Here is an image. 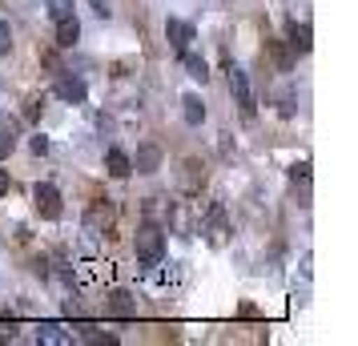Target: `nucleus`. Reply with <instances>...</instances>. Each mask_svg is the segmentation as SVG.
I'll list each match as a JSON object with an SVG mask.
<instances>
[{"mask_svg": "<svg viewBox=\"0 0 358 346\" xmlns=\"http://www.w3.org/2000/svg\"><path fill=\"white\" fill-rule=\"evenodd\" d=\"M57 97L69 101V105H81L85 101V81L77 77V73H61V77H57Z\"/></svg>", "mask_w": 358, "mask_h": 346, "instance_id": "7", "label": "nucleus"}, {"mask_svg": "<svg viewBox=\"0 0 358 346\" xmlns=\"http://www.w3.org/2000/svg\"><path fill=\"white\" fill-rule=\"evenodd\" d=\"M290 178H294V182H306V178H310V165H306V161H302V165H294V169H290Z\"/></svg>", "mask_w": 358, "mask_h": 346, "instance_id": "21", "label": "nucleus"}, {"mask_svg": "<svg viewBox=\"0 0 358 346\" xmlns=\"http://www.w3.org/2000/svg\"><path fill=\"white\" fill-rule=\"evenodd\" d=\"M286 36H290L286 45H290L294 52H302V57H306V52L314 49V41H310V24H298V20H290V29H286Z\"/></svg>", "mask_w": 358, "mask_h": 346, "instance_id": "12", "label": "nucleus"}, {"mask_svg": "<svg viewBox=\"0 0 358 346\" xmlns=\"http://www.w3.org/2000/svg\"><path fill=\"white\" fill-rule=\"evenodd\" d=\"M49 13H52V20L73 17V0H49Z\"/></svg>", "mask_w": 358, "mask_h": 346, "instance_id": "18", "label": "nucleus"}, {"mask_svg": "<svg viewBox=\"0 0 358 346\" xmlns=\"http://www.w3.org/2000/svg\"><path fill=\"white\" fill-rule=\"evenodd\" d=\"M8 185H13V182H8V173H4V169H0V198H4V194H8Z\"/></svg>", "mask_w": 358, "mask_h": 346, "instance_id": "23", "label": "nucleus"}, {"mask_svg": "<svg viewBox=\"0 0 358 346\" xmlns=\"http://www.w3.org/2000/svg\"><path fill=\"white\" fill-rule=\"evenodd\" d=\"M29 149H33L36 157H41V153H49V141H45V137H41V133H36L33 141H29Z\"/></svg>", "mask_w": 358, "mask_h": 346, "instance_id": "20", "label": "nucleus"}, {"mask_svg": "<svg viewBox=\"0 0 358 346\" xmlns=\"http://www.w3.org/2000/svg\"><path fill=\"white\" fill-rule=\"evenodd\" d=\"M8 153H13V137H8V133H0V161H4Z\"/></svg>", "mask_w": 358, "mask_h": 346, "instance_id": "22", "label": "nucleus"}, {"mask_svg": "<svg viewBox=\"0 0 358 346\" xmlns=\"http://www.w3.org/2000/svg\"><path fill=\"white\" fill-rule=\"evenodd\" d=\"M105 314H109V318H133V314H137V298L113 294L109 302H105Z\"/></svg>", "mask_w": 358, "mask_h": 346, "instance_id": "13", "label": "nucleus"}, {"mask_svg": "<svg viewBox=\"0 0 358 346\" xmlns=\"http://www.w3.org/2000/svg\"><path fill=\"white\" fill-rule=\"evenodd\" d=\"M109 226H113V206L109 201H93L89 217H85V233H105Z\"/></svg>", "mask_w": 358, "mask_h": 346, "instance_id": "6", "label": "nucleus"}, {"mask_svg": "<svg viewBox=\"0 0 358 346\" xmlns=\"http://www.w3.org/2000/svg\"><path fill=\"white\" fill-rule=\"evenodd\" d=\"M201 182H206V173H201V165H197V161H185V189H197Z\"/></svg>", "mask_w": 358, "mask_h": 346, "instance_id": "17", "label": "nucleus"}, {"mask_svg": "<svg viewBox=\"0 0 358 346\" xmlns=\"http://www.w3.org/2000/svg\"><path fill=\"white\" fill-rule=\"evenodd\" d=\"M157 165H162V149L153 145V141H145V145L137 149V161H133V169H137V173H157Z\"/></svg>", "mask_w": 358, "mask_h": 346, "instance_id": "10", "label": "nucleus"}, {"mask_svg": "<svg viewBox=\"0 0 358 346\" xmlns=\"http://www.w3.org/2000/svg\"><path fill=\"white\" fill-rule=\"evenodd\" d=\"M77 41H81V20L77 17L57 20V45H61V49H73Z\"/></svg>", "mask_w": 358, "mask_h": 346, "instance_id": "11", "label": "nucleus"}, {"mask_svg": "<svg viewBox=\"0 0 358 346\" xmlns=\"http://www.w3.org/2000/svg\"><path fill=\"white\" fill-rule=\"evenodd\" d=\"M266 49H270V57L278 61V69H282V73H290V69H294V57L286 52V45H282V41H266Z\"/></svg>", "mask_w": 358, "mask_h": 346, "instance_id": "16", "label": "nucleus"}, {"mask_svg": "<svg viewBox=\"0 0 358 346\" xmlns=\"http://www.w3.org/2000/svg\"><path fill=\"white\" fill-rule=\"evenodd\" d=\"M165 41L173 45V52H185V49H189V41H194V24H189V20L169 17V20H165Z\"/></svg>", "mask_w": 358, "mask_h": 346, "instance_id": "5", "label": "nucleus"}, {"mask_svg": "<svg viewBox=\"0 0 358 346\" xmlns=\"http://www.w3.org/2000/svg\"><path fill=\"white\" fill-rule=\"evenodd\" d=\"M36 343H45V346H69V343H73V330H69L65 322H41V326H36Z\"/></svg>", "mask_w": 358, "mask_h": 346, "instance_id": "8", "label": "nucleus"}, {"mask_svg": "<svg viewBox=\"0 0 358 346\" xmlns=\"http://www.w3.org/2000/svg\"><path fill=\"white\" fill-rule=\"evenodd\" d=\"M105 169H109V178H117V182H125V178H129L133 173V157L129 153H125V149H109V153H105Z\"/></svg>", "mask_w": 358, "mask_h": 346, "instance_id": "9", "label": "nucleus"}, {"mask_svg": "<svg viewBox=\"0 0 358 346\" xmlns=\"http://www.w3.org/2000/svg\"><path fill=\"white\" fill-rule=\"evenodd\" d=\"M133 250H137V262L145 266V270H153V266L165 262V238L157 226H141L137 230V238H133Z\"/></svg>", "mask_w": 358, "mask_h": 346, "instance_id": "1", "label": "nucleus"}, {"mask_svg": "<svg viewBox=\"0 0 358 346\" xmlns=\"http://www.w3.org/2000/svg\"><path fill=\"white\" fill-rule=\"evenodd\" d=\"M181 65H185V73H189V77H194V81H206V77H210V69H206V61H201V57H197V52H181Z\"/></svg>", "mask_w": 358, "mask_h": 346, "instance_id": "15", "label": "nucleus"}, {"mask_svg": "<svg viewBox=\"0 0 358 346\" xmlns=\"http://www.w3.org/2000/svg\"><path fill=\"white\" fill-rule=\"evenodd\" d=\"M206 242H210V246H226L229 242V217H226V206H222V201H213L210 206V214H206Z\"/></svg>", "mask_w": 358, "mask_h": 346, "instance_id": "4", "label": "nucleus"}, {"mask_svg": "<svg viewBox=\"0 0 358 346\" xmlns=\"http://www.w3.org/2000/svg\"><path fill=\"white\" fill-rule=\"evenodd\" d=\"M181 113H185L189 125H201V121H206V105H201V97H194V93L181 97Z\"/></svg>", "mask_w": 358, "mask_h": 346, "instance_id": "14", "label": "nucleus"}, {"mask_svg": "<svg viewBox=\"0 0 358 346\" xmlns=\"http://www.w3.org/2000/svg\"><path fill=\"white\" fill-rule=\"evenodd\" d=\"M229 93H234V105L242 109L245 121H254L258 105H254V89H250V77H245L242 69H229Z\"/></svg>", "mask_w": 358, "mask_h": 346, "instance_id": "2", "label": "nucleus"}, {"mask_svg": "<svg viewBox=\"0 0 358 346\" xmlns=\"http://www.w3.org/2000/svg\"><path fill=\"white\" fill-rule=\"evenodd\" d=\"M33 201H36V214L41 217H49V222H57V217L65 214V206H61V189L52 182H41L33 189Z\"/></svg>", "mask_w": 358, "mask_h": 346, "instance_id": "3", "label": "nucleus"}, {"mask_svg": "<svg viewBox=\"0 0 358 346\" xmlns=\"http://www.w3.org/2000/svg\"><path fill=\"white\" fill-rule=\"evenodd\" d=\"M4 52H13V29H8V20H0V57Z\"/></svg>", "mask_w": 358, "mask_h": 346, "instance_id": "19", "label": "nucleus"}]
</instances>
